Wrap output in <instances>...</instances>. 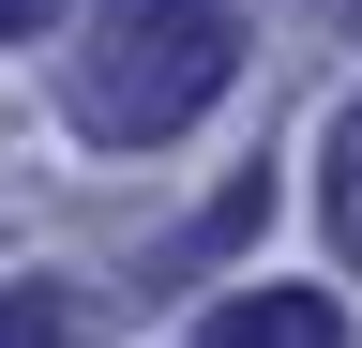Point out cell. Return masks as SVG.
I'll list each match as a JSON object with an SVG mask.
<instances>
[{
  "label": "cell",
  "mask_w": 362,
  "mask_h": 348,
  "mask_svg": "<svg viewBox=\"0 0 362 348\" xmlns=\"http://www.w3.org/2000/svg\"><path fill=\"white\" fill-rule=\"evenodd\" d=\"M317 228H332V257L362 273V91L332 106V137H317Z\"/></svg>",
  "instance_id": "cell-3"
},
{
  "label": "cell",
  "mask_w": 362,
  "mask_h": 348,
  "mask_svg": "<svg viewBox=\"0 0 362 348\" xmlns=\"http://www.w3.org/2000/svg\"><path fill=\"white\" fill-rule=\"evenodd\" d=\"M257 212H272V182H226V197H211V228H197V257H226V242L257 228Z\"/></svg>",
  "instance_id": "cell-5"
},
{
  "label": "cell",
  "mask_w": 362,
  "mask_h": 348,
  "mask_svg": "<svg viewBox=\"0 0 362 348\" xmlns=\"http://www.w3.org/2000/svg\"><path fill=\"white\" fill-rule=\"evenodd\" d=\"M211 348H347V303L332 288H242L211 318Z\"/></svg>",
  "instance_id": "cell-2"
},
{
  "label": "cell",
  "mask_w": 362,
  "mask_h": 348,
  "mask_svg": "<svg viewBox=\"0 0 362 348\" xmlns=\"http://www.w3.org/2000/svg\"><path fill=\"white\" fill-rule=\"evenodd\" d=\"M226 76H242V16H226V0H90V30L61 46V106H76V137L151 152Z\"/></svg>",
  "instance_id": "cell-1"
},
{
  "label": "cell",
  "mask_w": 362,
  "mask_h": 348,
  "mask_svg": "<svg viewBox=\"0 0 362 348\" xmlns=\"http://www.w3.org/2000/svg\"><path fill=\"white\" fill-rule=\"evenodd\" d=\"M45 16H61V0H0V30H45Z\"/></svg>",
  "instance_id": "cell-6"
},
{
  "label": "cell",
  "mask_w": 362,
  "mask_h": 348,
  "mask_svg": "<svg viewBox=\"0 0 362 348\" xmlns=\"http://www.w3.org/2000/svg\"><path fill=\"white\" fill-rule=\"evenodd\" d=\"M0 348H90V318H76L45 273H16V288H0Z\"/></svg>",
  "instance_id": "cell-4"
}]
</instances>
